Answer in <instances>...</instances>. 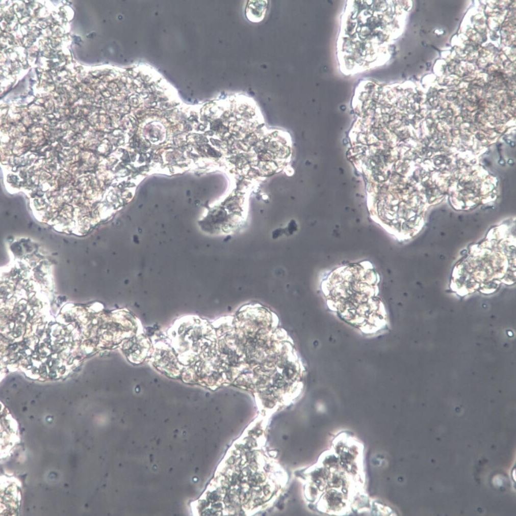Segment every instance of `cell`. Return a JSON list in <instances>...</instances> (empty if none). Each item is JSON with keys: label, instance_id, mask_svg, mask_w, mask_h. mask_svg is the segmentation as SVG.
<instances>
[{"label": "cell", "instance_id": "7a4b0ae2", "mask_svg": "<svg viewBox=\"0 0 516 516\" xmlns=\"http://www.w3.org/2000/svg\"><path fill=\"white\" fill-rule=\"evenodd\" d=\"M379 276L365 261L336 268L322 282L329 308L366 334L384 329L387 315L379 297Z\"/></svg>", "mask_w": 516, "mask_h": 516}, {"label": "cell", "instance_id": "3957f363", "mask_svg": "<svg viewBox=\"0 0 516 516\" xmlns=\"http://www.w3.org/2000/svg\"><path fill=\"white\" fill-rule=\"evenodd\" d=\"M267 2L265 1H248L246 10L247 18L253 22H258L261 21L266 10Z\"/></svg>", "mask_w": 516, "mask_h": 516}, {"label": "cell", "instance_id": "6da1fadb", "mask_svg": "<svg viewBox=\"0 0 516 516\" xmlns=\"http://www.w3.org/2000/svg\"><path fill=\"white\" fill-rule=\"evenodd\" d=\"M401 2L347 1L336 45L339 67L343 74L367 71L390 60L401 25Z\"/></svg>", "mask_w": 516, "mask_h": 516}]
</instances>
